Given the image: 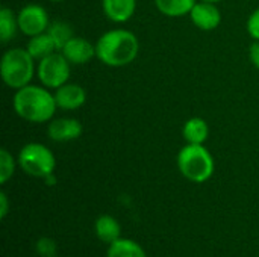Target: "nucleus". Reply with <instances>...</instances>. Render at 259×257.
Returning a JSON list of instances; mask_svg holds the SVG:
<instances>
[{"label":"nucleus","mask_w":259,"mask_h":257,"mask_svg":"<svg viewBox=\"0 0 259 257\" xmlns=\"http://www.w3.org/2000/svg\"><path fill=\"white\" fill-rule=\"evenodd\" d=\"M140 53V41L137 35L127 29H111L105 32L96 42L97 59L112 68L132 64Z\"/></svg>","instance_id":"f257e3e1"},{"label":"nucleus","mask_w":259,"mask_h":257,"mask_svg":"<svg viewBox=\"0 0 259 257\" xmlns=\"http://www.w3.org/2000/svg\"><path fill=\"white\" fill-rule=\"evenodd\" d=\"M12 106L20 118L36 124L52 121L58 109L55 94H52L49 88L36 85H27L17 89Z\"/></svg>","instance_id":"f03ea898"},{"label":"nucleus","mask_w":259,"mask_h":257,"mask_svg":"<svg viewBox=\"0 0 259 257\" xmlns=\"http://www.w3.org/2000/svg\"><path fill=\"white\" fill-rule=\"evenodd\" d=\"M178 168L187 180L205 183L212 177L215 164L212 155L203 144H187L178 153Z\"/></svg>","instance_id":"7ed1b4c3"},{"label":"nucleus","mask_w":259,"mask_h":257,"mask_svg":"<svg viewBox=\"0 0 259 257\" xmlns=\"http://www.w3.org/2000/svg\"><path fill=\"white\" fill-rule=\"evenodd\" d=\"M0 74L5 85L15 91L27 86L35 74V59L30 56L27 48H11L2 56Z\"/></svg>","instance_id":"20e7f679"},{"label":"nucleus","mask_w":259,"mask_h":257,"mask_svg":"<svg viewBox=\"0 0 259 257\" xmlns=\"http://www.w3.org/2000/svg\"><path fill=\"white\" fill-rule=\"evenodd\" d=\"M17 162L26 174L38 179L49 177L50 174H53L56 167L55 155L47 145L41 142H29L23 145L18 153Z\"/></svg>","instance_id":"39448f33"},{"label":"nucleus","mask_w":259,"mask_h":257,"mask_svg":"<svg viewBox=\"0 0 259 257\" xmlns=\"http://www.w3.org/2000/svg\"><path fill=\"white\" fill-rule=\"evenodd\" d=\"M71 64L65 59L61 52H55L47 58L38 61L36 76L42 86L49 89H58L65 85L70 79Z\"/></svg>","instance_id":"423d86ee"},{"label":"nucleus","mask_w":259,"mask_h":257,"mask_svg":"<svg viewBox=\"0 0 259 257\" xmlns=\"http://www.w3.org/2000/svg\"><path fill=\"white\" fill-rule=\"evenodd\" d=\"M17 21H18L20 32L27 36L44 33L50 26L47 11L41 5H35V3L23 6L17 14Z\"/></svg>","instance_id":"0eeeda50"},{"label":"nucleus","mask_w":259,"mask_h":257,"mask_svg":"<svg viewBox=\"0 0 259 257\" xmlns=\"http://www.w3.org/2000/svg\"><path fill=\"white\" fill-rule=\"evenodd\" d=\"M190 18L193 21V24L205 32H211L215 30L220 23H222V12L217 8L215 3H209V2H197L194 5V8L190 12Z\"/></svg>","instance_id":"6e6552de"},{"label":"nucleus","mask_w":259,"mask_h":257,"mask_svg":"<svg viewBox=\"0 0 259 257\" xmlns=\"http://www.w3.org/2000/svg\"><path fill=\"white\" fill-rule=\"evenodd\" d=\"M83 126L76 118H56L49 121L47 136L55 142H68L80 138Z\"/></svg>","instance_id":"1a4fd4ad"},{"label":"nucleus","mask_w":259,"mask_h":257,"mask_svg":"<svg viewBox=\"0 0 259 257\" xmlns=\"http://www.w3.org/2000/svg\"><path fill=\"white\" fill-rule=\"evenodd\" d=\"M61 53L71 65H83L96 56V44H91L85 38L73 36L61 50Z\"/></svg>","instance_id":"9d476101"},{"label":"nucleus","mask_w":259,"mask_h":257,"mask_svg":"<svg viewBox=\"0 0 259 257\" xmlns=\"http://www.w3.org/2000/svg\"><path fill=\"white\" fill-rule=\"evenodd\" d=\"M55 100L59 109L76 111L87 101V91L77 83H65L55 89Z\"/></svg>","instance_id":"9b49d317"},{"label":"nucleus","mask_w":259,"mask_h":257,"mask_svg":"<svg viewBox=\"0 0 259 257\" xmlns=\"http://www.w3.org/2000/svg\"><path fill=\"white\" fill-rule=\"evenodd\" d=\"M102 9L109 21L126 23L137 11V0H102Z\"/></svg>","instance_id":"f8f14e48"},{"label":"nucleus","mask_w":259,"mask_h":257,"mask_svg":"<svg viewBox=\"0 0 259 257\" xmlns=\"http://www.w3.org/2000/svg\"><path fill=\"white\" fill-rule=\"evenodd\" d=\"M94 230H96V235L97 238L111 245L112 242L118 241L121 238V226L120 223L111 217V215H102L96 220V224H94Z\"/></svg>","instance_id":"ddd939ff"},{"label":"nucleus","mask_w":259,"mask_h":257,"mask_svg":"<svg viewBox=\"0 0 259 257\" xmlns=\"http://www.w3.org/2000/svg\"><path fill=\"white\" fill-rule=\"evenodd\" d=\"M182 136L187 144H205L209 136V126L200 117H193L185 121Z\"/></svg>","instance_id":"4468645a"},{"label":"nucleus","mask_w":259,"mask_h":257,"mask_svg":"<svg viewBox=\"0 0 259 257\" xmlns=\"http://www.w3.org/2000/svg\"><path fill=\"white\" fill-rule=\"evenodd\" d=\"M26 48H27V52L30 53V56L35 61H41V59L47 58L49 55L58 52V48H56L52 36L47 32L39 33V35H35V36H30Z\"/></svg>","instance_id":"2eb2a0df"},{"label":"nucleus","mask_w":259,"mask_h":257,"mask_svg":"<svg viewBox=\"0 0 259 257\" xmlns=\"http://www.w3.org/2000/svg\"><path fill=\"white\" fill-rule=\"evenodd\" d=\"M196 3H197V0H155L158 11L162 15L171 17V18L190 15V12Z\"/></svg>","instance_id":"dca6fc26"},{"label":"nucleus","mask_w":259,"mask_h":257,"mask_svg":"<svg viewBox=\"0 0 259 257\" xmlns=\"http://www.w3.org/2000/svg\"><path fill=\"white\" fill-rule=\"evenodd\" d=\"M106 257H147V254L138 242L120 238L109 245Z\"/></svg>","instance_id":"f3484780"},{"label":"nucleus","mask_w":259,"mask_h":257,"mask_svg":"<svg viewBox=\"0 0 259 257\" xmlns=\"http://www.w3.org/2000/svg\"><path fill=\"white\" fill-rule=\"evenodd\" d=\"M18 29V21L17 15L9 9V8H2L0 9V41L3 44L9 42Z\"/></svg>","instance_id":"a211bd4d"},{"label":"nucleus","mask_w":259,"mask_h":257,"mask_svg":"<svg viewBox=\"0 0 259 257\" xmlns=\"http://www.w3.org/2000/svg\"><path fill=\"white\" fill-rule=\"evenodd\" d=\"M47 33L52 36L58 52H61L65 47V44L74 36V32H73L71 26L67 21H53V23H50V26L47 29Z\"/></svg>","instance_id":"6ab92c4d"},{"label":"nucleus","mask_w":259,"mask_h":257,"mask_svg":"<svg viewBox=\"0 0 259 257\" xmlns=\"http://www.w3.org/2000/svg\"><path fill=\"white\" fill-rule=\"evenodd\" d=\"M14 171H15L14 156L6 148H2L0 150V183L6 185L12 179Z\"/></svg>","instance_id":"aec40b11"},{"label":"nucleus","mask_w":259,"mask_h":257,"mask_svg":"<svg viewBox=\"0 0 259 257\" xmlns=\"http://www.w3.org/2000/svg\"><path fill=\"white\" fill-rule=\"evenodd\" d=\"M36 251L41 257H53L56 253V245L52 239L49 238H41L36 242Z\"/></svg>","instance_id":"412c9836"},{"label":"nucleus","mask_w":259,"mask_h":257,"mask_svg":"<svg viewBox=\"0 0 259 257\" xmlns=\"http://www.w3.org/2000/svg\"><path fill=\"white\" fill-rule=\"evenodd\" d=\"M246 27L250 38H253V41H259V8L249 15Z\"/></svg>","instance_id":"4be33fe9"},{"label":"nucleus","mask_w":259,"mask_h":257,"mask_svg":"<svg viewBox=\"0 0 259 257\" xmlns=\"http://www.w3.org/2000/svg\"><path fill=\"white\" fill-rule=\"evenodd\" d=\"M249 59L252 65L259 70V41H253L252 45L249 47Z\"/></svg>","instance_id":"5701e85b"},{"label":"nucleus","mask_w":259,"mask_h":257,"mask_svg":"<svg viewBox=\"0 0 259 257\" xmlns=\"http://www.w3.org/2000/svg\"><path fill=\"white\" fill-rule=\"evenodd\" d=\"M9 212V201L5 192H0V218L5 220Z\"/></svg>","instance_id":"b1692460"},{"label":"nucleus","mask_w":259,"mask_h":257,"mask_svg":"<svg viewBox=\"0 0 259 257\" xmlns=\"http://www.w3.org/2000/svg\"><path fill=\"white\" fill-rule=\"evenodd\" d=\"M202 2H209V3H219V2H222V0H202Z\"/></svg>","instance_id":"393cba45"},{"label":"nucleus","mask_w":259,"mask_h":257,"mask_svg":"<svg viewBox=\"0 0 259 257\" xmlns=\"http://www.w3.org/2000/svg\"><path fill=\"white\" fill-rule=\"evenodd\" d=\"M49 2H53V3H61V2H64V0H49Z\"/></svg>","instance_id":"a878e982"}]
</instances>
